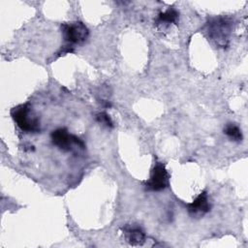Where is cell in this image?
<instances>
[{"instance_id":"obj_1","label":"cell","mask_w":248,"mask_h":248,"mask_svg":"<svg viewBox=\"0 0 248 248\" xmlns=\"http://www.w3.org/2000/svg\"><path fill=\"white\" fill-rule=\"evenodd\" d=\"M11 116L21 131L25 133L40 132V121L28 103L13 108L11 109Z\"/></svg>"},{"instance_id":"obj_2","label":"cell","mask_w":248,"mask_h":248,"mask_svg":"<svg viewBox=\"0 0 248 248\" xmlns=\"http://www.w3.org/2000/svg\"><path fill=\"white\" fill-rule=\"evenodd\" d=\"M232 20L225 16L211 18L206 23V32L208 37L219 46H226L232 29Z\"/></svg>"},{"instance_id":"obj_3","label":"cell","mask_w":248,"mask_h":248,"mask_svg":"<svg viewBox=\"0 0 248 248\" xmlns=\"http://www.w3.org/2000/svg\"><path fill=\"white\" fill-rule=\"evenodd\" d=\"M61 29L64 40L68 43V46L73 47L74 45H80L84 43L89 35L88 28L80 21L64 23L62 24Z\"/></svg>"},{"instance_id":"obj_4","label":"cell","mask_w":248,"mask_h":248,"mask_svg":"<svg viewBox=\"0 0 248 248\" xmlns=\"http://www.w3.org/2000/svg\"><path fill=\"white\" fill-rule=\"evenodd\" d=\"M50 139L52 144L64 152L71 151L73 145H78L82 149L85 148L83 140L78 137L70 134L66 128H58L52 131L50 134Z\"/></svg>"},{"instance_id":"obj_5","label":"cell","mask_w":248,"mask_h":248,"mask_svg":"<svg viewBox=\"0 0 248 248\" xmlns=\"http://www.w3.org/2000/svg\"><path fill=\"white\" fill-rule=\"evenodd\" d=\"M169 172L163 163L157 162L153 167L150 177L145 181V189L148 191L159 192L166 189L169 185Z\"/></svg>"},{"instance_id":"obj_6","label":"cell","mask_w":248,"mask_h":248,"mask_svg":"<svg viewBox=\"0 0 248 248\" xmlns=\"http://www.w3.org/2000/svg\"><path fill=\"white\" fill-rule=\"evenodd\" d=\"M187 210L193 218H201L209 212L210 203L206 192H202L192 202L188 203Z\"/></svg>"},{"instance_id":"obj_7","label":"cell","mask_w":248,"mask_h":248,"mask_svg":"<svg viewBox=\"0 0 248 248\" xmlns=\"http://www.w3.org/2000/svg\"><path fill=\"white\" fill-rule=\"evenodd\" d=\"M126 240L131 245H141L145 240V233L139 226H126L123 228Z\"/></svg>"},{"instance_id":"obj_8","label":"cell","mask_w":248,"mask_h":248,"mask_svg":"<svg viewBox=\"0 0 248 248\" xmlns=\"http://www.w3.org/2000/svg\"><path fill=\"white\" fill-rule=\"evenodd\" d=\"M179 17V13L174 8H169L163 13H160L155 20L156 25L169 26L171 23H176Z\"/></svg>"},{"instance_id":"obj_9","label":"cell","mask_w":248,"mask_h":248,"mask_svg":"<svg viewBox=\"0 0 248 248\" xmlns=\"http://www.w3.org/2000/svg\"><path fill=\"white\" fill-rule=\"evenodd\" d=\"M224 134L231 140L236 142L242 140L243 136L240 128L234 123H228L224 128Z\"/></svg>"},{"instance_id":"obj_10","label":"cell","mask_w":248,"mask_h":248,"mask_svg":"<svg viewBox=\"0 0 248 248\" xmlns=\"http://www.w3.org/2000/svg\"><path fill=\"white\" fill-rule=\"evenodd\" d=\"M95 119L97 122L103 124L104 126L108 127V128H112L113 127V122L110 118V116L107 113V112H98L96 115H95Z\"/></svg>"}]
</instances>
